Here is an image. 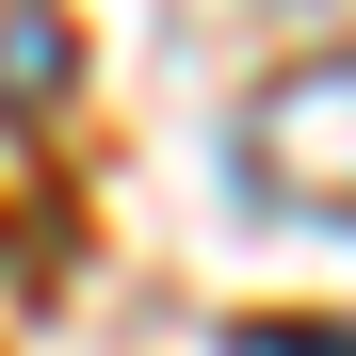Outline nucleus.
Instances as JSON below:
<instances>
[{"label": "nucleus", "instance_id": "1", "mask_svg": "<svg viewBox=\"0 0 356 356\" xmlns=\"http://www.w3.org/2000/svg\"><path fill=\"white\" fill-rule=\"evenodd\" d=\"M243 178L275 211H356V65H275L243 113Z\"/></svg>", "mask_w": 356, "mask_h": 356}, {"label": "nucleus", "instance_id": "2", "mask_svg": "<svg viewBox=\"0 0 356 356\" xmlns=\"http://www.w3.org/2000/svg\"><path fill=\"white\" fill-rule=\"evenodd\" d=\"M227 356H356V324H243Z\"/></svg>", "mask_w": 356, "mask_h": 356}]
</instances>
